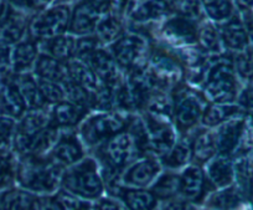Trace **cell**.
Wrapping results in <instances>:
<instances>
[{
  "mask_svg": "<svg viewBox=\"0 0 253 210\" xmlns=\"http://www.w3.org/2000/svg\"><path fill=\"white\" fill-rule=\"evenodd\" d=\"M16 177L24 188L41 193L53 192L62 180L60 165L52 159L46 160L36 156H24Z\"/></svg>",
  "mask_w": 253,
  "mask_h": 210,
  "instance_id": "cell-1",
  "label": "cell"
},
{
  "mask_svg": "<svg viewBox=\"0 0 253 210\" xmlns=\"http://www.w3.org/2000/svg\"><path fill=\"white\" fill-rule=\"evenodd\" d=\"M140 153L142 151L132 132L122 131L107 139L101 150V157L109 175H116Z\"/></svg>",
  "mask_w": 253,
  "mask_h": 210,
  "instance_id": "cell-2",
  "label": "cell"
},
{
  "mask_svg": "<svg viewBox=\"0 0 253 210\" xmlns=\"http://www.w3.org/2000/svg\"><path fill=\"white\" fill-rule=\"evenodd\" d=\"M61 182L67 192L86 199L99 197L103 190L102 180L97 174L96 164L92 160H84L77 167L72 168L63 175Z\"/></svg>",
  "mask_w": 253,
  "mask_h": 210,
  "instance_id": "cell-3",
  "label": "cell"
},
{
  "mask_svg": "<svg viewBox=\"0 0 253 210\" xmlns=\"http://www.w3.org/2000/svg\"><path fill=\"white\" fill-rule=\"evenodd\" d=\"M71 15L69 6L58 5L41 14L29 26L31 36L35 39H50L62 35L70 26Z\"/></svg>",
  "mask_w": 253,
  "mask_h": 210,
  "instance_id": "cell-4",
  "label": "cell"
},
{
  "mask_svg": "<svg viewBox=\"0 0 253 210\" xmlns=\"http://www.w3.org/2000/svg\"><path fill=\"white\" fill-rule=\"evenodd\" d=\"M235 91L236 85L232 65L230 61H218L211 70L210 76L206 81V95L218 104H225L233 99Z\"/></svg>",
  "mask_w": 253,
  "mask_h": 210,
  "instance_id": "cell-5",
  "label": "cell"
},
{
  "mask_svg": "<svg viewBox=\"0 0 253 210\" xmlns=\"http://www.w3.org/2000/svg\"><path fill=\"white\" fill-rule=\"evenodd\" d=\"M126 126V121L117 114H101L86 122L82 134L88 145H97L116 136L123 131Z\"/></svg>",
  "mask_w": 253,
  "mask_h": 210,
  "instance_id": "cell-6",
  "label": "cell"
},
{
  "mask_svg": "<svg viewBox=\"0 0 253 210\" xmlns=\"http://www.w3.org/2000/svg\"><path fill=\"white\" fill-rule=\"evenodd\" d=\"M148 74L157 86H169L179 81L181 76V67L171 56L157 52L150 60V71Z\"/></svg>",
  "mask_w": 253,
  "mask_h": 210,
  "instance_id": "cell-7",
  "label": "cell"
},
{
  "mask_svg": "<svg viewBox=\"0 0 253 210\" xmlns=\"http://www.w3.org/2000/svg\"><path fill=\"white\" fill-rule=\"evenodd\" d=\"M47 126L48 117L43 114L42 112H31L28 116L24 117L21 123L19 124L18 131H16L15 134V139H14L15 150L23 156H25L26 152H28L31 139Z\"/></svg>",
  "mask_w": 253,
  "mask_h": 210,
  "instance_id": "cell-8",
  "label": "cell"
},
{
  "mask_svg": "<svg viewBox=\"0 0 253 210\" xmlns=\"http://www.w3.org/2000/svg\"><path fill=\"white\" fill-rule=\"evenodd\" d=\"M163 33L175 44H194L198 41V29L194 20L177 15L164 24Z\"/></svg>",
  "mask_w": 253,
  "mask_h": 210,
  "instance_id": "cell-9",
  "label": "cell"
},
{
  "mask_svg": "<svg viewBox=\"0 0 253 210\" xmlns=\"http://www.w3.org/2000/svg\"><path fill=\"white\" fill-rule=\"evenodd\" d=\"M84 60L88 62L92 71L104 82L106 86L116 89L118 84V72L116 61L111 57V55L102 50H96Z\"/></svg>",
  "mask_w": 253,
  "mask_h": 210,
  "instance_id": "cell-10",
  "label": "cell"
},
{
  "mask_svg": "<svg viewBox=\"0 0 253 210\" xmlns=\"http://www.w3.org/2000/svg\"><path fill=\"white\" fill-rule=\"evenodd\" d=\"M201 114V102L191 92H184L175 104V119L179 128L186 129L198 122Z\"/></svg>",
  "mask_w": 253,
  "mask_h": 210,
  "instance_id": "cell-11",
  "label": "cell"
},
{
  "mask_svg": "<svg viewBox=\"0 0 253 210\" xmlns=\"http://www.w3.org/2000/svg\"><path fill=\"white\" fill-rule=\"evenodd\" d=\"M206 182L204 172L198 165L187 168L180 177V192L187 200L200 202L206 192Z\"/></svg>",
  "mask_w": 253,
  "mask_h": 210,
  "instance_id": "cell-12",
  "label": "cell"
},
{
  "mask_svg": "<svg viewBox=\"0 0 253 210\" xmlns=\"http://www.w3.org/2000/svg\"><path fill=\"white\" fill-rule=\"evenodd\" d=\"M143 40L137 35H126L114 43L113 55L117 62L123 67H132L143 50Z\"/></svg>",
  "mask_w": 253,
  "mask_h": 210,
  "instance_id": "cell-13",
  "label": "cell"
},
{
  "mask_svg": "<svg viewBox=\"0 0 253 210\" xmlns=\"http://www.w3.org/2000/svg\"><path fill=\"white\" fill-rule=\"evenodd\" d=\"M101 13L94 8L93 5L84 0L76 6L75 11L71 15V21H70V29L72 33L79 34V35H84L97 28V24L99 21Z\"/></svg>",
  "mask_w": 253,
  "mask_h": 210,
  "instance_id": "cell-14",
  "label": "cell"
},
{
  "mask_svg": "<svg viewBox=\"0 0 253 210\" xmlns=\"http://www.w3.org/2000/svg\"><path fill=\"white\" fill-rule=\"evenodd\" d=\"M84 156L82 147L75 137L67 136L63 137L56 143L55 148L51 153V158L56 164L60 167L62 165H71L79 162Z\"/></svg>",
  "mask_w": 253,
  "mask_h": 210,
  "instance_id": "cell-15",
  "label": "cell"
},
{
  "mask_svg": "<svg viewBox=\"0 0 253 210\" xmlns=\"http://www.w3.org/2000/svg\"><path fill=\"white\" fill-rule=\"evenodd\" d=\"M116 195H118L129 210H154L157 207V197L152 190L124 189L114 187Z\"/></svg>",
  "mask_w": 253,
  "mask_h": 210,
  "instance_id": "cell-16",
  "label": "cell"
},
{
  "mask_svg": "<svg viewBox=\"0 0 253 210\" xmlns=\"http://www.w3.org/2000/svg\"><path fill=\"white\" fill-rule=\"evenodd\" d=\"M159 172V164L152 158H145L133 164L124 174V183L135 187H144L149 184Z\"/></svg>",
  "mask_w": 253,
  "mask_h": 210,
  "instance_id": "cell-17",
  "label": "cell"
},
{
  "mask_svg": "<svg viewBox=\"0 0 253 210\" xmlns=\"http://www.w3.org/2000/svg\"><path fill=\"white\" fill-rule=\"evenodd\" d=\"M13 84L20 94L25 108L39 109L43 106L45 100L41 95L38 82L34 81L29 75H19L14 77Z\"/></svg>",
  "mask_w": 253,
  "mask_h": 210,
  "instance_id": "cell-18",
  "label": "cell"
},
{
  "mask_svg": "<svg viewBox=\"0 0 253 210\" xmlns=\"http://www.w3.org/2000/svg\"><path fill=\"white\" fill-rule=\"evenodd\" d=\"M25 109L23 99L13 81H4L0 86V111L9 117H19Z\"/></svg>",
  "mask_w": 253,
  "mask_h": 210,
  "instance_id": "cell-19",
  "label": "cell"
},
{
  "mask_svg": "<svg viewBox=\"0 0 253 210\" xmlns=\"http://www.w3.org/2000/svg\"><path fill=\"white\" fill-rule=\"evenodd\" d=\"M36 74L40 79L51 80L56 82H63L70 77L69 67H63L61 61L56 60L52 56L41 55L36 62Z\"/></svg>",
  "mask_w": 253,
  "mask_h": 210,
  "instance_id": "cell-20",
  "label": "cell"
},
{
  "mask_svg": "<svg viewBox=\"0 0 253 210\" xmlns=\"http://www.w3.org/2000/svg\"><path fill=\"white\" fill-rule=\"evenodd\" d=\"M170 9L171 3L169 0H147L133 11L132 18L138 23H144L167 15Z\"/></svg>",
  "mask_w": 253,
  "mask_h": 210,
  "instance_id": "cell-21",
  "label": "cell"
},
{
  "mask_svg": "<svg viewBox=\"0 0 253 210\" xmlns=\"http://www.w3.org/2000/svg\"><path fill=\"white\" fill-rule=\"evenodd\" d=\"M86 107L74 102H58L53 109V121L56 126H74L84 118Z\"/></svg>",
  "mask_w": 253,
  "mask_h": 210,
  "instance_id": "cell-22",
  "label": "cell"
},
{
  "mask_svg": "<svg viewBox=\"0 0 253 210\" xmlns=\"http://www.w3.org/2000/svg\"><path fill=\"white\" fill-rule=\"evenodd\" d=\"M241 131H242V121H230L220 129L215 139L217 151L221 155L227 156L235 150L240 139Z\"/></svg>",
  "mask_w": 253,
  "mask_h": 210,
  "instance_id": "cell-23",
  "label": "cell"
},
{
  "mask_svg": "<svg viewBox=\"0 0 253 210\" xmlns=\"http://www.w3.org/2000/svg\"><path fill=\"white\" fill-rule=\"evenodd\" d=\"M36 198L25 190L11 189L0 197L3 210H33Z\"/></svg>",
  "mask_w": 253,
  "mask_h": 210,
  "instance_id": "cell-24",
  "label": "cell"
},
{
  "mask_svg": "<svg viewBox=\"0 0 253 210\" xmlns=\"http://www.w3.org/2000/svg\"><path fill=\"white\" fill-rule=\"evenodd\" d=\"M208 174L209 180L215 187H226L230 184L233 178V169L227 156L221 155L213 162H211L209 165Z\"/></svg>",
  "mask_w": 253,
  "mask_h": 210,
  "instance_id": "cell-25",
  "label": "cell"
},
{
  "mask_svg": "<svg viewBox=\"0 0 253 210\" xmlns=\"http://www.w3.org/2000/svg\"><path fill=\"white\" fill-rule=\"evenodd\" d=\"M57 136L58 131L57 127L53 124H48L47 127L39 132L33 139H31L30 145H29L28 152L25 156H36V157H41L43 152L50 150L55 143H57Z\"/></svg>",
  "mask_w": 253,
  "mask_h": 210,
  "instance_id": "cell-26",
  "label": "cell"
},
{
  "mask_svg": "<svg viewBox=\"0 0 253 210\" xmlns=\"http://www.w3.org/2000/svg\"><path fill=\"white\" fill-rule=\"evenodd\" d=\"M221 39L228 48L233 50H242L247 45V33L240 20L232 19L223 25L221 30Z\"/></svg>",
  "mask_w": 253,
  "mask_h": 210,
  "instance_id": "cell-27",
  "label": "cell"
},
{
  "mask_svg": "<svg viewBox=\"0 0 253 210\" xmlns=\"http://www.w3.org/2000/svg\"><path fill=\"white\" fill-rule=\"evenodd\" d=\"M38 56V48L33 41L19 43L11 53V65L16 72L24 71L35 61Z\"/></svg>",
  "mask_w": 253,
  "mask_h": 210,
  "instance_id": "cell-28",
  "label": "cell"
},
{
  "mask_svg": "<svg viewBox=\"0 0 253 210\" xmlns=\"http://www.w3.org/2000/svg\"><path fill=\"white\" fill-rule=\"evenodd\" d=\"M69 74L70 77L74 80L76 84H79L80 86L84 87L86 91L93 94L97 90V79L96 74L92 71V68L89 66L84 65V62H74L70 63L69 66Z\"/></svg>",
  "mask_w": 253,
  "mask_h": 210,
  "instance_id": "cell-29",
  "label": "cell"
},
{
  "mask_svg": "<svg viewBox=\"0 0 253 210\" xmlns=\"http://www.w3.org/2000/svg\"><path fill=\"white\" fill-rule=\"evenodd\" d=\"M191 148H193V157L200 163L208 162L217 151L215 137L209 132H203L199 134L195 141L191 143Z\"/></svg>",
  "mask_w": 253,
  "mask_h": 210,
  "instance_id": "cell-30",
  "label": "cell"
},
{
  "mask_svg": "<svg viewBox=\"0 0 253 210\" xmlns=\"http://www.w3.org/2000/svg\"><path fill=\"white\" fill-rule=\"evenodd\" d=\"M26 23L24 18L19 14H15L13 11L6 23L4 24L0 34H1V40L6 44H15L19 43L21 38H23L24 33H25Z\"/></svg>",
  "mask_w": 253,
  "mask_h": 210,
  "instance_id": "cell-31",
  "label": "cell"
},
{
  "mask_svg": "<svg viewBox=\"0 0 253 210\" xmlns=\"http://www.w3.org/2000/svg\"><path fill=\"white\" fill-rule=\"evenodd\" d=\"M75 44L76 41L69 36H56L50 39L47 49L50 51L51 56L58 61L69 60L72 55H75Z\"/></svg>",
  "mask_w": 253,
  "mask_h": 210,
  "instance_id": "cell-32",
  "label": "cell"
},
{
  "mask_svg": "<svg viewBox=\"0 0 253 210\" xmlns=\"http://www.w3.org/2000/svg\"><path fill=\"white\" fill-rule=\"evenodd\" d=\"M193 156V148L191 143L187 141H181L171 147V150L165 155L164 163L165 165L170 168H177L184 165L185 163L189 162V159Z\"/></svg>",
  "mask_w": 253,
  "mask_h": 210,
  "instance_id": "cell-33",
  "label": "cell"
},
{
  "mask_svg": "<svg viewBox=\"0 0 253 210\" xmlns=\"http://www.w3.org/2000/svg\"><path fill=\"white\" fill-rule=\"evenodd\" d=\"M157 199H170L180 192V177L175 174H165L158 179L152 189Z\"/></svg>",
  "mask_w": 253,
  "mask_h": 210,
  "instance_id": "cell-34",
  "label": "cell"
},
{
  "mask_svg": "<svg viewBox=\"0 0 253 210\" xmlns=\"http://www.w3.org/2000/svg\"><path fill=\"white\" fill-rule=\"evenodd\" d=\"M206 14L215 21H223L232 14V5L228 0H201Z\"/></svg>",
  "mask_w": 253,
  "mask_h": 210,
  "instance_id": "cell-35",
  "label": "cell"
},
{
  "mask_svg": "<svg viewBox=\"0 0 253 210\" xmlns=\"http://www.w3.org/2000/svg\"><path fill=\"white\" fill-rule=\"evenodd\" d=\"M97 39H101L104 43L114 41L118 39L122 34V25L114 16H108V18L99 20L97 24Z\"/></svg>",
  "mask_w": 253,
  "mask_h": 210,
  "instance_id": "cell-36",
  "label": "cell"
},
{
  "mask_svg": "<svg viewBox=\"0 0 253 210\" xmlns=\"http://www.w3.org/2000/svg\"><path fill=\"white\" fill-rule=\"evenodd\" d=\"M236 112V107L230 106V105H211L208 107L204 114V123L206 126H215V124L223 122L226 118Z\"/></svg>",
  "mask_w": 253,
  "mask_h": 210,
  "instance_id": "cell-37",
  "label": "cell"
},
{
  "mask_svg": "<svg viewBox=\"0 0 253 210\" xmlns=\"http://www.w3.org/2000/svg\"><path fill=\"white\" fill-rule=\"evenodd\" d=\"M15 164L13 156L5 150L0 151V189L8 187L14 179Z\"/></svg>",
  "mask_w": 253,
  "mask_h": 210,
  "instance_id": "cell-38",
  "label": "cell"
},
{
  "mask_svg": "<svg viewBox=\"0 0 253 210\" xmlns=\"http://www.w3.org/2000/svg\"><path fill=\"white\" fill-rule=\"evenodd\" d=\"M238 202H240L238 193L233 188H231V189L222 190V192L213 195L210 204L220 210H230L235 208L238 204Z\"/></svg>",
  "mask_w": 253,
  "mask_h": 210,
  "instance_id": "cell-39",
  "label": "cell"
},
{
  "mask_svg": "<svg viewBox=\"0 0 253 210\" xmlns=\"http://www.w3.org/2000/svg\"><path fill=\"white\" fill-rule=\"evenodd\" d=\"M38 85L45 101L51 102V104H57V102L62 101L63 90L58 86V84L56 81L40 79Z\"/></svg>",
  "mask_w": 253,
  "mask_h": 210,
  "instance_id": "cell-40",
  "label": "cell"
},
{
  "mask_svg": "<svg viewBox=\"0 0 253 210\" xmlns=\"http://www.w3.org/2000/svg\"><path fill=\"white\" fill-rule=\"evenodd\" d=\"M201 0H175V9L179 15L190 20H196L201 15Z\"/></svg>",
  "mask_w": 253,
  "mask_h": 210,
  "instance_id": "cell-41",
  "label": "cell"
},
{
  "mask_svg": "<svg viewBox=\"0 0 253 210\" xmlns=\"http://www.w3.org/2000/svg\"><path fill=\"white\" fill-rule=\"evenodd\" d=\"M220 39L217 31L213 29L212 25H205L200 31H198V40L200 41L201 46L210 52H216L220 46Z\"/></svg>",
  "mask_w": 253,
  "mask_h": 210,
  "instance_id": "cell-42",
  "label": "cell"
},
{
  "mask_svg": "<svg viewBox=\"0 0 253 210\" xmlns=\"http://www.w3.org/2000/svg\"><path fill=\"white\" fill-rule=\"evenodd\" d=\"M147 104L150 112H153V113L162 114V116H167V114L171 113V104L163 95L155 94L153 96H149L147 100Z\"/></svg>",
  "mask_w": 253,
  "mask_h": 210,
  "instance_id": "cell-43",
  "label": "cell"
},
{
  "mask_svg": "<svg viewBox=\"0 0 253 210\" xmlns=\"http://www.w3.org/2000/svg\"><path fill=\"white\" fill-rule=\"evenodd\" d=\"M97 41H98V39L94 38H84L77 40L75 44V55L86 58L87 56H89L93 51L97 50Z\"/></svg>",
  "mask_w": 253,
  "mask_h": 210,
  "instance_id": "cell-44",
  "label": "cell"
},
{
  "mask_svg": "<svg viewBox=\"0 0 253 210\" xmlns=\"http://www.w3.org/2000/svg\"><path fill=\"white\" fill-rule=\"evenodd\" d=\"M14 131V122L8 117H0V151L5 150L10 143Z\"/></svg>",
  "mask_w": 253,
  "mask_h": 210,
  "instance_id": "cell-45",
  "label": "cell"
},
{
  "mask_svg": "<svg viewBox=\"0 0 253 210\" xmlns=\"http://www.w3.org/2000/svg\"><path fill=\"white\" fill-rule=\"evenodd\" d=\"M11 66V53L9 44L0 41V77L5 79L9 75Z\"/></svg>",
  "mask_w": 253,
  "mask_h": 210,
  "instance_id": "cell-46",
  "label": "cell"
},
{
  "mask_svg": "<svg viewBox=\"0 0 253 210\" xmlns=\"http://www.w3.org/2000/svg\"><path fill=\"white\" fill-rule=\"evenodd\" d=\"M33 210H63L57 198H36Z\"/></svg>",
  "mask_w": 253,
  "mask_h": 210,
  "instance_id": "cell-47",
  "label": "cell"
},
{
  "mask_svg": "<svg viewBox=\"0 0 253 210\" xmlns=\"http://www.w3.org/2000/svg\"><path fill=\"white\" fill-rule=\"evenodd\" d=\"M96 210H126V209L122 208L118 203L113 202V200L103 199L97 204Z\"/></svg>",
  "mask_w": 253,
  "mask_h": 210,
  "instance_id": "cell-48",
  "label": "cell"
},
{
  "mask_svg": "<svg viewBox=\"0 0 253 210\" xmlns=\"http://www.w3.org/2000/svg\"><path fill=\"white\" fill-rule=\"evenodd\" d=\"M91 5H93L101 14L106 13L111 5L112 0H87Z\"/></svg>",
  "mask_w": 253,
  "mask_h": 210,
  "instance_id": "cell-49",
  "label": "cell"
},
{
  "mask_svg": "<svg viewBox=\"0 0 253 210\" xmlns=\"http://www.w3.org/2000/svg\"><path fill=\"white\" fill-rule=\"evenodd\" d=\"M51 0H29V5L34 9H42L50 3Z\"/></svg>",
  "mask_w": 253,
  "mask_h": 210,
  "instance_id": "cell-50",
  "label": "cell"
},
{
  "mask_svg": "<svg viewBox=\"0 0 253 210\" xmlns=\"http://www.w3.org/2000/svg\"><path fill=\"white\" fill-rule=\"evenodd\" d=\"M236 3L243 10H250L253 6V0H236Z\"/></svg>",
  "mask_w": 253,
  "mask_h": 210,
  "instance_id": "cell-51",
  "label": "cell"
},
{
  "mask_svg": "<svg viewBox=\"0 0 253 210\" xmlns=\"http://www.w3.org/2000/svg\"><path fill=\"white\" fill-rule=\"evenodd\" d=\"M133 0H117V3H118L119 8L121 9H126L128 6L130 5V3H132Z\"/></svg>",
  "mask_w": 253,
  "mask_h": 210,
  "instance_id": "cell-52",
  "label": "cell"
},
{
  "mask_svg": "<svg viewBox=\"0 0 253 210\" xmlns=\"http://www.w3.org/2000/svg\"><path fill=\"white\" fill-rule=\"evenodd\" d=\"M8 1L15 4V5H25L29 3V0H8Z\"/></svg>",
  "mask_w": 253,
  "mask_h": 210,
  "instance_id": "cell-53",
  "label": "cell"
},
{
  "mask_svg": "<svg viewBox=\"0 0 253 210\" xmlns=\"http://www.w3.org/2000/svg\"><path fill=\"white\" fill-rule=\"evenodd\" d=\"M0 210H3V209H1V205H0Z\"/></svg>",
  "mask_w": 253,
  "mask_h": 210,
  "instance_id": "cell-54",
  "label": "cell"
}]
</instances>
